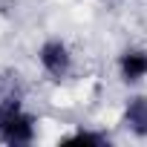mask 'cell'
<instances>
[{
  "label": "cell",
  "mask_w": 147,
  "mask_h": 147,
  "mask_svg": "<svg viewBox=\"0 0 147 147\" xmlns=\"http://www.w3.org/2000/svg\"><path fill=\"white\" fill-rule=\"evenodd\" d=\"M38 63L43 66L46 75L52 78H63L69 66H72V55H69V46L61 40V38H46L40 46H38Z\"/></svg>",
  "instance_id": "6da1fadb"
},
{
  "label": "cell",
  "mask_w": 147,
  "mask_h": 147,
  "mask_svg": "<svg viewBox=\"0 0 147 147\" xmlns=\"http://www.w3.org/2000/svg\"><path fill=\"white\" fill-rule=\"evenodd\" d=\"M118 75L124 84H138L147 78V49H124L118 55Z\"/></svg>",
  "instance_id": "7a4b0ae2"
},
{
  "label": "cell",
  "mask_w": 147,
  "mask_h": 147,
  "mask_svg": "<svg viewBox=\"0 0 147 147\" xmlns=\"http://www.w3.org/2000/svg\"><path fill=\"white\" fill-rule=\"evenodd\" d=\"M127 127L136 130L138 136H147V101L144 98H133L127 104Z\"/></svg>",
  "instance_id": "3957f363"
},
{
  "label": "cell",
  "mask_w": 147,
  "mask_h": 147,
  "mask_svg": "<svg viewBox=\"0 0 147 147\" xmlns=\"http://www.w3.org/2000/svg\"><path fill=\"white\" fill-rule=\"evenodd\" d=\"M66 141H69V144H104L107 138L98 136V133H90V130H78L75 136H69Z\"/></svg>",
  "instance_id": "277c9868"
}]
</instances>
